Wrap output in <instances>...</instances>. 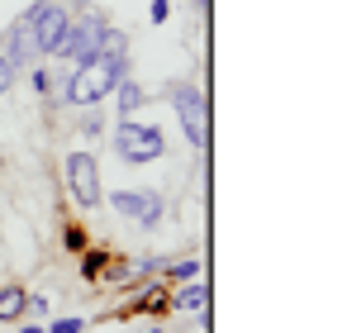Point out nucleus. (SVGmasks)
<instances>
[{"mask_svg": "<svg viewBox=\"0 0 352 333\" xmlns=\"http://www.w3.org/2000/svg\"><path fill=\"white\" fill-rule=\"evenodd\" d=\"M129 76V57H115V53H96L91 62H76L62 81V100L67 105H81V110H96L100 100H110L119 81Z\"/></svg>", "mask_w": 352, "mask_h": 333, "instance_id": "obj_1", "label": "nucleus"}, {"mask_svg": "<svg viewBox=\"0 0 352 333\" xmlns=\"http://www.w3.org/2000/svg\"><path fill=\"white\" fill-rule=\"evenodd\" d=\"M115 153L124 162H157L167 153V138L157 124H138V119H119L115 129Z\"/></svg>", "mask_w": 352, "mask_h": 333, "instance_id": "obj_2", "label": "nucleus"}, {"mask_svg": "<svg viewBox=\"0 0 352 333\" xmlns=\"http://www.w3.org/2000/svg\"><path fill=\"white\" fill-rule=\"evenodd\" d=\"M100 39H105V14L91 10V14H81V19L67 24V34L53 48V57H62V62H91V57L100 53Z\"/></svg>", "mask_w": 352, "mask_h": 333, "instance_id": "obj_3", "label": "nucleus"}, {"mask_svg": "<svg viewBox=\"0 0 352 333\" xmlns=\"http://www.w3.org/2000/svg\"><path fill=\"white\" fill-rule=\"evenodd\" d=\"M67 24H72V14L62 10L58 0H34V5H29V29H34L38 57H53V48H58L62 34H67Z\"/></svg>", "mask_w": 352, "mask_h": 333, "instance_id": "obj_4", "label": "nucleus"}, {"mask_svg": "<svg viewBox=\"0 0 352 333\" xmlns=\"http://www.w3.org/2000/svg\"><path fill=\"white\" fill-rule=\"evenodd\" d=\"M67 191L81 210H96L105 200V186H100V162L91 153H72L67 158Z\"/></svg>", "mask_w": 352, "mask_h": 333, "instance_id": "obj_5", "label": "nucleus"}, {"mask_svg": "<svg viewBox=\"0 0 352 333\" xmlns=\"http://www.w3.org/2000/svg\"><path fill=\"white\" fill-rule=\"evenodd\" d=\"M176 119H181V129H186V138L195 143V148H210V100L195 91V86H176Z\"/></svg>", "mask_w": 352, "mask_h": 333, "instance_id": "obj_6", "label": "nucleus"}, {"mask_svg": "<svg viewBox=\"0 0 352 333\" xmlns=\"http://www.w3.org/2000/svg\"><path fill=\"white\" fill-rule=\"evenodd\" d=\"M110 205H115L124 219L143 224V228H157L162 224V195L157 191H115Z\"/></svg>", "mask_w": 352, "mask_h": 333, "instance_id": "obj_7", "label": "nucleus"}, {"mask_svg": "<svg viewBox=\"0 0 352 333\" xmlns=\"http://www.w3.org/2000/svg\"><path fill=\"white\" fill-rule=\"evenodd\" d=\"M0 57L19 72V67H34L38 62V48H34V29H29V10L5 29V39H0Z\"/></svg>", "mask_w": 352, "mask_h": 333, "instance_id": "obj_8", "label": "nucleus"}, {"mask_svg": "<svg viewBox=\"0 0 352 333\" xmlns=\"http://www.w3.org/2000/svg\"><path fill=\"white\" fill-rule=\"evenodd\" d=\"M176 286H181V281H176ZM167 305H172V310H210V286H205V281H186L181 290L167 295Z\"/></svg>", "mask_w": 352, "mask_h": 333, "instance_id": "obj_9", "label": "nucleus"}, {"mask_svg": "<svg viewBox=\"0 0 352 333\" xmlns=\"http://www.w3.org/2000/svg\"><path fill=\"white\" fill-rule=\"evenodd\" d=\"M110 96H115V105H119V119H133V114L143 110V86H138L133 76H124Z\"/></svg>", "mask_w": 352, "mask_h": 333, "instance_id": "obj_10", "label": "nucleus"}, {"mask_svg": "<svg viewBox=\"0 0 352 333\" xmlns=\"http://www.w3.org/2000/svg\"><path fill=\"white\" fill-rule=\"evenodd\" d=\"M24 305H29V290L24 286H0V324L24 319Z\"/></svg>", "mask_w": 352, "mask_h": 333, "instance_id": "obj_11", "label": "nucleus"}, {"mask_svg": "<svg viewBox=\"0 0 352 333\" xmlns=\"http://www.w3.org/2000/svg\"><path fill=\"white\" fill-rule=\"evenodd\" d=\"M105 267H110V253H105V248H86V257H81V277L96 281Z\"/></svg>", "mask_w": 352, "mask_h": 333, "instance_id": "obj_12", "label": "nucleus"}, {"mask_svg": "<svg viewBox=\"0 0 352 333\" xmlns=\"http://www.w3.org/2000/svg\"><path fill=\"white\" fill-rule=\"evenodd\" d=\"M100 53H115V57H129V34L105 24V39H100Z\"/></svg>", "mask_w": 352, "mask_h": 333, "instance_id": "obj_13", "label": "nucleus"}, {"mask_svg": "<svg viewBox=\"0 0 352 333\" xmlns=\"http://www.w3.org/2000/svg\"><path fill=\"white\" fill-rule=\"evenodd\" d=\"M162 272L172 281H195L200 277V257H181V262H162Z\"/></svg>", "mask_w": 352, "mask_h": 333, "instance_id": "obj_14", "label": "nucleus"}, {"mask_svg": "<svg viewBox=\"0 0 352 333\" xmlns=\"http://www.w3.org/2000/svg\"><path fill=\"white\" fill-rule=\"evenodd\" d=\"M86 329V319H76V314H67V319H53L48 324V333H81Z\"/></svg>", "mask_w": 352, "mask_h": 333, "instance_id": "obj_15", "label": "nucleus"}, {"mask_svg": "<svg viewBox=\"0 0 352 333\" xmlns=\"http://www.w3.org/2000/svg\"><path fill=\"white\" fill-rule=\"evenodd\" d=\"M62 243H67V248H72V253H86V233H81V228H76V224H72V228H67V233H62Z\"/></svg>", "mask_w": 352, "mask_h": 333, "instance_id": "obj_16", "label": "nucleus"}, {"mask_svg": "<svg viewBox=\"0 0 352 333\" xmlns=\"http://www.w3.org/2000/svg\"><path fill=\"white\" fill-rule=\"evenodd\" d=\"M81 133H91V138H96V133H105V119H100V114H86V124H81Z\"/></svg>", "mask_w": 352, "mask_h": 333, "instance_id": "obj_17", "label": "nucleus"}, {"mask_svg": "<svg viewBox=\"0 0 352 333\" xmlns=\"http://www.w3.org/2000/svg\"><path fill=\"white\" fill-rule=\"evenodd\" d=\"M10 86H14V67H10V62H5V57H0V96H5V91H10Z\"/></svg>", "mask_w": 352, "mask_h": 333, "instance_id": "obj_18", "label": "nucleus"}, {"mask_svg": "<svg viewBox=\"0 0 352 333\" xmlns=\"http://www.w3.org/2000/svg\"><path fill=\"white\" fill-rule=\"evenodd\" d=\"M172 14V0H153V24H162Z\"/></svg>", "mask_w": 352, "mask_h": 333, "instance_id": "obj_19", "label": "nucleus"}, {"mask_svg": "<svg viewBox=\"0 0 352 333\" xmlns=\"http://www.w3.org/2000/svg\"><path fill=\"white\" fill-rule=\"evenodd\" d=\"M19 333H48V329H38V324H29V329H19Z\"/></svg>", "mask_w": 352, "mask_h": 333, "instance_id": "obj_20", "label": "nucleus"}, {"mask_svg": "<svg viewBox=\"0 0 352 333\" xmlns=\"http://www.w3.org/2000/svg\"><path fill=\"white\" fill-rule=\"evenodd\" d=\"M153 333H162V329H153Z\"/></svg>", "mask_w": 352, "mask_h": 333, "instance_id": "obj_21", "label": "nucleus"}]
</instances>
